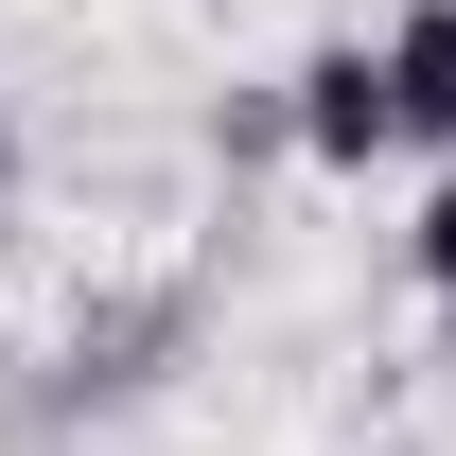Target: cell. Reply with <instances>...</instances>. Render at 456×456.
<instances>
[{
	"label": "cell",
	"instance_id": "6da1fadb",
	"mask_svg": "<svg viewBox=\"0 0 456 456\" xmlns=\"http://www.w3.org/2000/svg\"><path fill=\"white\" fill-rule=\"evenodd\" d=\"M281 141H298L316 175L403 159V123H387V53H369V36H316V53H298V88H281Z\"/></svg>",
	"mask_w": 456,
	"mask_h": 456
},
{
	"label": "cell",
	"instance_id": "7a4b0ae2",
	"mask_svg": "<svg viewBox=\"0 0 456 456\" xmlns=\"http://www.w3.org/2000/svg\"><path fill=\"white\" fill-rule=\"evenodd\" d=\"M369 53H387V123L456 159V0H403V18L369 36Z\"/></svg>",
	"mask_w": 456,
	"mask_h": 456
},
{
	"label": "cell",
	"instance_id": "3957f363",
	"mask_svg": "<svg viewBox=\"0 0 456 456\" xmlns=\"http://www.w3.org/2000/svg\"><path fill=\"white\" fill-rule=\"evenodd\" d=\"M403 246H421V281H439V316H456V159H439V193H421V228H403Z\"/></svg>",
	"mask_w": 456,
	"mask_h": 456
},
{
	"label": "cell",
	"instance_id": "277c9868",
	"mask_svg": "<svg viewBox=\"0 0 456 456\" xmlns=\"http://www.w3.org/2000/svg\"><path fill=\"white\" fill-rule=\"evenodd\" d=\"M0 193H18V123H0Z\"/></svg>",
	"mask_w": 456,
	"mask_h": 456
}]
</instances>
